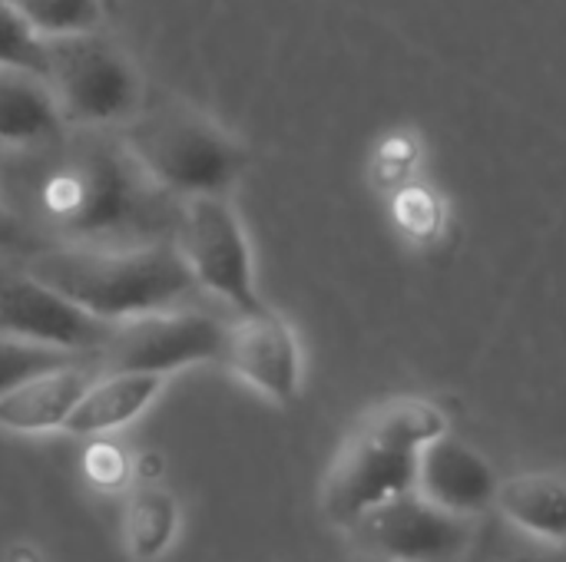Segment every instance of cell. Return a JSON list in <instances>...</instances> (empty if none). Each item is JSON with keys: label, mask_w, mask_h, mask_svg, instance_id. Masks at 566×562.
Returning a JSON list of instances; mask_svg holds the SVG:
<instances>
[{"label": "cell", "mask_w": 566, "mask_h": 562, "mask_svg": "<svg viewBox=\"0 0 566 562\" xmlns=\"http://www.w3.org/2000/svg\"><path fill=\"white\" fill-rule=\"evenodd\" d=\"M0 66H23L46 76V40L30 30V23L0 0Z\"/></svg>", "instance_id": "obj_20"}, {"label": "cell", "mask_w": 566, "mask_h": 562, "mask_svg": "<svg viewBox=\"0 0 566 562\" xmlns=\"http://www.w3.org/2000/svg\"><path fill=\"white\" fill-rule=\"evenodd\" d=\"M46 83L63 123L73 126L129 119L143 96L133 60L96 30L46 40Z\"/></svg>", "instance_id": "obj_5"}, {"label": "cell", "mask_w": 566, "mask_h": 562, "mask_svg": "<svg viewBox=\"0 0 566 562\" xmlns=\"http://www.w3.org/2000/svg\"><path fill=\"white\" fill-rule=\"evenodd\" d=\"M63 113L43 73L23 66H0V142L40 146L60 136Z\"/></svg>", "instance_id": "obj_14"}, {"label": "cell", "mask_w": 566, "mask_h": 562, "mask_svg": "<svg viewBox=\"0 0 566 562\" xmlns=\"http://www.w3.org/2000/svg\"><path fill=\"white\" fill-rule=\"evenodd\" d=\"M93 371L86 361L36 374L20 388L0 394V427L17 434H46L63 431L70 411L90 388Z\"/></svg>", "instance_id": "obj_12"}, {"label": "cell", "mask_w": 566, "mask_h": 562, "mask_svg": "<svg viewBox=\"0 0 566 562\" xmlns=\"http://www.w3.org/2000/svg\"><path fill=\"white\" fill-rule=\"evenodd\" d=\"M163 374H133V371H109L106 378H93L76 407L70 411L63 431L76 437L109 434L129 421H136L163 391Z\"/></svg>", "instance_id": "obj_13"}, {"label": "cell", "mask_w": 566, "mask_h": 562, "mask_svg": "<svg viewBox=\"0 0 566 562\" xmlns=\"http://www.w3.org/2000/svg\"><path fill=\"white\" fill-rule=\"evenodd\" d=\"M10 3L33 33L43 40L96 30L103 20V0H3Z\"/></svg>", "instance_id": "obj_18"}, {"label": "cell", "mask_w": 566, "mask_h": 562, "mask_svg": "<svg viewBox=\"0 0 566 562\" xmlns=\"http://www.w3.org/2000/svg\"><path fill=\"white\" fill-rule=\"evenodd\" d=\"M23 272L103 321L172 308L179 298L199 288L176 242L136 248L63 245L36 252Z\"/></svg>", "instance_id": "obj_2"}, {"label": "cell", "mask_w": 566, "mask_h": 562, "mask_svg": "<svg viewBox=\"0 0 566 562\" xmlns=\"http://www.w3.org/2000/svg\"><path fill=\"white\" fill-rule=\"evenodd\" d=\"M444 434V411L424 397H395L368 411L322 484L325 520L348 530L375 507L415 490L418 454Z\"/></svg>", "instance_id": "obj_1"}, {"label": "cell", "mask_w": 566, "mask_h": 562, "mask_svg": "<svg viewBox=\"0 0 566 562\" xmlns=\"http://www.w3.org/2000/svg\"><path fill=\"white\" fill-rule=\"evenodd\" d=\"M76 361H90V354L23 341V338H13V335H0V394L20 388L23 381H30L36 374L56 371V368L76 364Z\"/></svg>", "instance_id": "obj_19"}, {"label": "cell", "mask_w": 566, "mask_h": 562, "mask_svg": "<svg viewBox=\"0 0 566 562\" xmlns=\"http://www.w3.org/2000/svg\"><path fill=\"white\" fill-rule=\"evenodd\" d=\"M7 562H40V556H36L30 547H13V553H10V560Z\"/></svg>", "instance_id": "obj_24"}, {"label": "cell", "mask_w": 566, "mask_h": 562, "mask_svg": "<svg viewBox=\"0 0 566 562\" xmlns=\"http://www.w3.org/2000/svg\"><path fill=\"white\" fill-rule=\"evenodd\" d=\"M494 513L517 530L566 547V480L554 474H517L501 480Z\"/></svg>", "instance_id": "obj_15"}, {"label": "cell", "mask_w": 566, "mask_h": 562, "mask_svg": "<svg viewBox=\"0 0 566 562\" xmlns=\"http://www.w3.org/2000/svg\"><path fill=\"white\" fill-rule=\"evenodd\" d=\"M0 152H3V142H0Z\"/></svg>", "instance_id": "obj_26"}, {"label": "cell", "mask_w": 566, "mask_h": 562, "mask_svg": "<svg viewBox=\"0 0 566 562\" xmlns=\"http://www.w3.org/2000/svg\"><path fill=\"white\" fill-rule=\"evenodd\" d=\"M17 225H13V219H10V212L3 209V202H0V245H17Z\"/></svg>", "instance_id": "obj_23"}, {"label": "cell", "mask_w": 566, "mask_h": 562, "mask_svg": "<svg viewBox=\"0 0 566 562\" xmlns=\"http://www.w3.org/2000/svg\"><path fill=\"white\" fill-rule=\"evenodd\" d=\"M139 166L116 142L80 139L56 156L40 182L43 215L73 238L123 229L139 212Z\"/></svg>", "instance_id": "obj_4"}, {"label": "cell", "mask_w": 566, "mask_h": 562, "mask_svg": "<svg viewBox=\"0 0 566 562\" xmlns=\"http://www.w3.org/2000/svg\"><path fill=\"white\" fill-rule=\"evenodd\" d=\"M478 520L454 517V513L428 503L421 494L408 490V494L375 507L371 513H365L345 533L352 537L358 553L368 560L461 562V556L471 547Z\"/></svg>", "instance_id": "obj_7"}, {"label": "cell", "mask_w": 566, "mask_h": 562, "mask_svg": "<svg viewBox=\"0 0 566 562\" xmlns=\"http://www.w3.org/2000/svg\"><path fill=\"white\" fill-rule=\"evenodd\" d=\"M461 562H566V547L544 543L491 510L478 520Z\"/></svg>", "instance_id": "obj_16"}, {"label": "cell", "mask_w": 566, "mask_h": 562, "mask_svg": "<svg viewBox=\"0 0 566 562\" xmlns=\"http://www.w3.org/2000/svg\"><path fill=\"white\" fill-rule=\"evenodd\" d=\"M245 384L275 404H289L302 384V351L292 325L265 301L249 311H235L226 325L222 358Z\"/></svg>", "instance_id": "obj_10"}, {"label": "cell", "mask_w": 566, "mask_h": 562, "mask_svg": "<svg viewBox=\"0 0 566 562\" xmlns=\"http://www.w3.org/2000/svg\"><path fill=\"white\" fill-rule=\"evenodd\" d=\"M501 477L494 467L468 444L454 437H438L418 454V470H415V494H421L428 503L454 513L478 520L494 510Z\"/></svg>", "instance_id": "obj_11"}, {"label": "cell", "mask_w": 566, "mask_h": 562, "mask_svg": "<svg viewBox=\"0 0 566 562\" xmlns=\"http://www.w3.org/2000/svg\"><path fill=\"white\" fill-rule=\"evenodd\" d=\"M83 470H86V477H90L96 487H119V484L126 480V474H129V464H126V457H123L119 447L99 441V444H93V447L86 450Z\"/></svg>", "instance_id": "obj_21"}, {"label": "cell", "mask_w": 566, "mask_h": 562, "mask_svg": "<svg viewBox=\"0 0 566 562\" xmlns=\"http://www.w3.org/2000/svg\"><path fill=\"white\" fill-rule=\"evenodd\" d=\"M361 562H385V560H368V556H361Z\"/></svg>", "instance_id": "obj_25"}, {"label": "cell", "mask_w": 566, "mask_h": 562, "mask_svg": "<svg viewBox=\"0 0 566 562\" xmlns=\"http://www.w3.org/2000/svg\"><path fill=\"white\" fill-rule=\"evenodd\" d=\"M136 474H139L143 480H156V477L163 474V460H159V454H143V457L136 460Z\"/></svg>", "instance_id": "obj_22"}, {"label": "cell", "mask_w": 566, "mask_h": 562, "mask_svg": "<svg viewBox=\"0 0 566 562\" xmlns=\"http://www.w3.org/2000/svg\"><path fill=\"white\" fill-rule=\"evenodd\" d=\"M179 527V507L163 490H139L126 510V543L139 562L159 560Z\"/></svg>", "instance_id": "obj_17"}, {"label": "cell", "mask_w": 566, "mask_h": 562, "mask_svg": "<svg viewBox=\"0 0 566 562\" xmlns=\"http://www.w3.org/2000/svg\"><path fill=\"white\" fill-rule=\"evenodd\" d=\"M226 325L202 311H146L113 325L103 364L106 371L172 374L189 364L222 358Z\"/></svg>", "instance_id": "obj_8"}, {"label": "cell", "mask_w": 566, "mask_h": 562, "mask_svg": "<svg viewBox=\"0 0 566 562\" xmlns=\"http://www.w3.org/2000/svg\"><path fill=\"white\" fill-rule=\"evenodd\" d=\"M116 321H103L30 272L0 278V335L53 344L80 354H99Z\"/></svg>", "instance_id": "obj_9"}, {"label": "cell", "mask_w": 566, "mask_h": 562, "mask_svg": "<svg viewBox=\"0 0 566 562\" xmlns=\"http://www.w3.org/2000/svg\"><path fill=\"white\" fill-rule=\"evenodd\" d=\"M176 248L199 288L226 298L235 311L262 305L252 272V248L226 195L182 199Z\"/></svg>", "instance_id": "obj_6"}, {"label": "cell", "mask_w": 566, "mask_h": 562, "mask_svg": "<svg viewBox=\"0 0 566 562\" xmlns=\"http://www.w3.org/2000/svg\"><path fill=\"white\" fill-rule=\"evenodd\" d=\"M123 149L149 182L182 199L226 195L249 166L245 146L192 106L133 113L123 129Z\"/></svg>", "instance_id": "obj_3"}]
</instances>
